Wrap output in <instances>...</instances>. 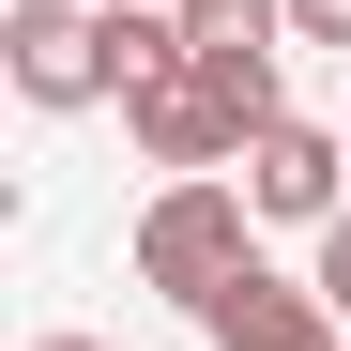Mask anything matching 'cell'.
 Returning <instances> with one entry per match:
<instances>
[{
	"label": "cell",
	"instance_id": "11",
	"mask_svg": "<svg viewBox=\"0 0 351 351\" xmlns=\"http://www.w3.org/2000/svg\"><path fill=\"white\" fill-rule=\"evenodd\" d=\"M336 138H351V123H336Z\"/></svg>",
	"mask_w": 351,
	"mask_h": 351
},
{
	"label": "cell",
	"instance_id": "1",
	"mask_svg": "<svg viewBox=\"0 0 351 351\" xmlns=\"http://www.w3.org/2000/svg\"><path fill=\"white\" fill-rule=\"evenodd\" d=\"M245 260H260V199L229 184V168H214V184H153V214H138V290H168V306L199 321Z\"/></svg>",
	"mask_w": 351,
	"mask_h": 351
},
{
	"label": "cell",
	"instance_id": "5",
	"mask_svg": "<svg viewBox=\"0 0 351 351\" xmlns=\"http://www.w3.org/2000/svg\"><path fill=\"white\" fill-rule=\"evenodd\" d=\"M199 336H214V351H336L351 321L321 306L306 275H275V260H245V275H229L214 306H199Z\"/></svg>",
	"mask_w": 351,
	"mask_h": 351
},
{
	"label": "cell",
	"instance_id": "10",
	"mask_svg": "<svg viewBox=\"0 0 351 351\" xmlns=\"http://www.w3.org/2000/svg\"><path fill=\"white\" fill-rule=\"evenodd\" d=\"M46 351H107V336H46Z\"/></svg>",
	"mask_w": 351,
	"mask_h": 351
},
{
	"label": "cell",
	"instance_id": "2",
	"mask_svg": "<svg viewBox=\"0 0 351 351\" xmlns=\"http://www.w3.org/2000/svg\"><path fill=\"white\" fill-rule=\"evenodd\" d=\"M0 77H16L31 107H107V92H123L92 0H0Z\"/></svg>",
	"mask_w": 351,
	"mask_h": 351
},
{
	"label": "cell",
	"instance_id": "8",
	"mask_svg": "<svg viewBox=\"0 0 351 351\" xmlns=\"http://www.w3.org/2000/svg\"><path fill=\"white\" fill-rule=\"evenodd\" d=\"M306 290H321V306H336V321H351V214H336V229H321V275H306Z\"/></svg>",
	"mask_w": 351,
	"mask_h": 351
},
{
	"label": "cell",
	"instance_id": "4",
	"mask_svg": "<svg viewBox=\"0 0 351 351\" xmlns=\"http://www.w3.org/2000/svg\"><path fill=\"white\" fill-rule=\"evenodd\" d=\"M123 138L168 168V184H214V168H245V123L199 92V62H184V77H138V92H123Z\"/></svg>",
	"mask_w": 351,
	"mask_h": 351
},
{
	"label": "cell",
	"instance_id": "6",
	"mask_svg": "<svg viewBox=\"0 0 351 351\" xmlns=\"http://www.w3.org/2000/svg\"><path fill=\"white\" fill-rule=\"evenodd\" d=\"M184 46H290V0H184Z\"/></svg>",
	"mask_w": 351,
	"mask_h": 351
},
{
	"label": "cell",
	"instance_id": "7",
	"mask_svg": "<svg viewBox=\"0 0 351 351\" xmlns=\"http://www.w3.org/2000/svg\"><path fill=\"white\" fill-rule=\"evenodd\" d=\"M290 46H336L351 62V0H290Z\"/></svg>",
	"mask_w": 351,
	"mask_h": 351
},
{
	"label": "cell",
	"instance_id": "3",
	"mask_svg": "<svg viewBox=\"0 0 351 351\" xmlns=\"http://www.w3.org/2000/svg\"><path fill=\"white\" fill-rule=\"evenodd\" d=\"M229 184L260 199V229H336V214H351V138L275 123V138H245V168H229Z\"/></svg>",
	"mask_w": 351,
	"mask_h": 351
},
{
	"label": "cell",
	"instance_id": "9",
	"mask_svg": "<svg viewBox=\"0 0 351 351\" xmlns=\"http://www.w3.org/2000/svg\"><path fill=\"white\" fill-rule=\"evenodd\" d=\"M92 16H184V0H92Z\"/></svg>",
	"mask_w": 351,
	"mask_h": 351
}]
</instances>
